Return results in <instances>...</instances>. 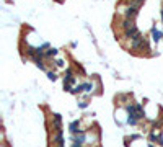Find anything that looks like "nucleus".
I'll return each mask as SVG.
<instances>
[{
  "label": "nucleus",
  "mask_w": 163,
  "mask_h": 147,
  "mask_svg": "<svg viewBox=\"0 0 163 147\" xmlns=\"http://www.w3.org/2000/svg\"><path fill=\"white\" fill-rule=\"evenodd\" d=\"M161 18H163V12H161Z\"/></svg>",
  "instance_id": "6e6552de"
},
{
  "label": "nucleus",
  "mask_w": 163,
  "mask_h": 147,
  "mask_svg": "<svg viewBox=\"0 0 163 147\" xmlns=\"http://www.w3.org/2000/svg\"><path fill=\"white\" fill-rule=\"evenodd\" d=\"M46 56H49V57H52V56H57V49H49V51L46 52Z\"/></svg>",
  "instance_id": "20e7f679"
},
{
  "label": "nucleus",
  "mask_w": 163,
  "mask_h": 147,
  "mask_svg": "<svg viewBox=\"0 0 163 147\" xmlns=\"http://www.w3.org/2000/svg\"><path fill=\"white\" fill-rule=\"evenodd\" d=\"M78 106H80V108H83V110H85V108L88 106V103H86V101H82V103H78Z\"/></svg>",
  "instance_id": "423d86ee"
},
{
  "label": "nucleus",
  "mask_w": 163,
  "mask_h": 147,
  "mask_svg": "<svg viewBox=\"0 0 163 147\" xmlns=\"http://www.w3.org/2000/svg\"><path fill=\"white\" fill-rule=\"evenodd\" d=\"M74 147H83V145H78V144H74Z\"/></svg>",
  "instance_id": "0eeeda50"
},
{
  "label": "nucleus",
  "mask_w": 163,
  "mask_h": 147,
  "mask_svg": "<svg viewBox=\"0 0 163 147\" xmlns=\"http://www.w3.org/2000/svg\"><path fill=\"white\" fill-rule=\"evenodd\" d=\"M136 15H137V8H136V7H131V8L126 12L127 20H134V16H136Z\"/></svg>",
  "instance_id": "f03ea898"
},
{
  "label": "nucleus",
  "mask_w": 163,
  "mask_h": 147,
  "mask_svg": "<svg viewBox=\"0 0 163 147\" xmlns=\"http://www.w3.org/2000/svg\"><path fill=\"white\" fill-rule=\"evenodd\" d=\"M70 132H72V134L82 132V129H80V121H74V122H70Z\"/></svg>",
  "instance_id": "f257e3e1"
},
{
  "label": "nucleus",
  "mask_w": 163,
  "mask_h": 147,
  "mask_svg": "<svg viewBox=\"0 0 163 147\" xmlns=\"http://www.w3.org/2000/svg\"><path fill=\"white\" fill-rule=\"evenodd\" d=\"M152 38H153L155 43H158V41L161 39V31H158L157 28H153V30H152Z\"/></svg>",
  "instance_id": "7ed1b4c3"
},
{
  "label": "nucleus",
  "mask_w": 163,
  "mask_h": 147,
  "mask_svg": "<svg viewBox=\"0 0 163 147\" xmlns=\"http://www.w3.org/2000/svg\"><path fill=\"white\" fill-rule=\"evenodd\" d=\"M148 147H153V145H152V144H150V145H148Z\"/></svg>",
  "instance_id": "1a4fd4ad"
},
{
  "label": "nucleus",
  "mask_w": 163,
  "mask_h": 147,
  "mask_svg": "<svg viewBox=\"0 0 163 147\" xmlns=\"http://www.w3.org/2000/svg\"><path fill=\"white\" fill-rule=\"evenodd\" d=\"M47 77H49V80H52V82H54L55 79H57V75H55L54 72H47Z\"/></svg>",
  "instance_id": "39448f33"
}]
</instances>
